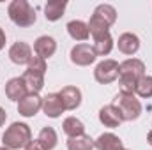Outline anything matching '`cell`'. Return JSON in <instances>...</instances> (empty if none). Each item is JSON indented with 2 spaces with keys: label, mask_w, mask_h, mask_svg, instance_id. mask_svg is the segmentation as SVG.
<instances>
[{
  "label": "cell",
  "mask_w": 152,
  "mask_h": 150,
  "mask_svg": "<svg viewBox=\"0 0 152 150\" xmlns=\"http://www.w3.org/2000/svg\"><path fill=\"white\" fill-rule=\"evenodd\" d=\"M32 140V131L25 122H12L5 133L2 134V147L9 150H20L25 149L28 145V141Z\"/></svg>",
  "instance_id": "obj_1"
},
{
  "label": "cell",
  "mask_w": 152,
  "mask_h": 150,
  "mask_svg": "<svg viewBox=\"0 0 152 150\" xmlns=\"http://www.w3.org/2000/svg\"><path fill=\"white\" fill-rule=\"evenodd\" d=\"M7 14L9 20L20 28H28L37 21V14L34 7L27 0H12L7 7Z\"/></svg>",
  "instance_id": "obj_2"
},
{
  "label": "cell",
  "mask_w": 152,
  "mask_h": 150,
  "mask_svg": "<svg viewBox=\"0 0 152 150\" xmlns=\"http://www.w3.org/2000/svg\"><path fill=\"white\" fill-rule=\"evenodd\" d=\"M113 104L118 108L124 122H133V120L140 118L142 110H143L140 99H136L134 94H117Z\"/></svg>",
  "instance_id": "obj_3"
},
{
  "label": "cell",
  "mask_w": 152,
  "mask_h": 150,
  "mask_svg": "<svg viewBox=\"0 0 152 150\" xmlns=\"http://www.w3.org/2000/svg\"><path fill=\"white\" fill-rule=\"evenodd\" d=\"M120 76V64L113 58H104L94 69V78L101 85H110Z\"/></svg>",
  "instance_id": "obj_4"
},
{
  "label": "cell",
  "mask_w": 152,
  "mask_h": 150,
  "mask_svg": "<svg viewBox=\"0 0 152 150\" xmlns=\"http://www.w3.org/2000/svg\"><path fill=\"white\" fill-rule=\"evenodd\" d=\"M69 57H71V62L78 67H87V66L94 64L96 58H97L94 48L90 44H87V42H80V44L73 46Z\"/></svg>",
  "instance_id": "obj_5"
},
{
  "label": "cell",
  "mask_w": 152,
  "mask_h": 150,
  "mask_svg": "<svg viewBox=\"0 0 152 150\" xmlns=\"http://www.w3.org/2000/svg\"><path fill=\"white\" fill-rule=\"evenodd\" d=\"M34 57L30 44H27L25 41H16L14 44H11L9 48V58L12 64L16 66H28L30 58Z\"/></svg>",
  "instance_id": "obj_6"
},
{
  "label": "cell",
  "mask_w": 152,
  "mask_h": 150,
  "mask_svg": "<svg viewBox=\"0 0 152 150\" xmlns=\"http://www.w3.org/2000/svg\"><path fill=\"white\" fill-rule=\"evenodd\" d=\"M42 110V97L39 94H27L18 103V113L25 118H32Z\"/></svg>",
  "instance_id": "obj_7"
},
{
  "label": "cell",
  "mask_w": 152,
  "mask_h": 150,
  "mask_svg": "<svg viewBox=\"0 0 152 150\" xmlns=\"http://www.w3.org/2000/svg\"><path fill=\"white\" fill-rule=\"evenodd\" d=\"M58 95H60V101H62L64 108L69 110V111L78 110L80 104H81V99H83L81 90H80L78 87H75V85H67V87H64V88L58 92Z\"/></svg>",
  "instance_id": "obj_8"
},
{
  "label": "cell",
  "mask_w": 152,
  "mask_h": 150,
  "mask_svg": "<svg viewBox=\"0 0 152 150\" xmlns=\"http://www.w3.org/2000/svg\"><path fill=\"white\" fill-rule=\"evenodd\" d=\"M42 111H44L46 117H50V118H58V117H62V113L66 111V108H64V104H62V101H60V95L55 94V92L44 95V97H42Z\"/></svg>",
  "instance_id": "obj_9"
},
{
  "label": "cell",
  "mask_w": 152,
  "mask_h": 150,
  "mask_svg": "<svg viewBox=\"0 0 152 150\" xmlns=\"http://www.w3.org/2000/svg\"><path fill=\"white\" fill-rule=\"evenodd\" d=\"M117 46H118V51L127 55V57H133L138 53L140 50V37L133 32H124L118 36V41H117Z\"/></svg>",
  "instance_id": "obj_10"
},
{
  "label": "cell",
  "mask_w": 152,
  "mask_h": 150,
  "mask_svg": "<svg viewBox=\"0 0 152 150\" xmlns=\"http://www.w3.org/2000/svg\"><path fill=\"white\" fill-rule=\"evenodd\" d=\"M99 122L104 127L115 129V127H118L124 122V118H122V115H120L118 108L115 104H106V106H103L99 110Z\"/></svg>",
  "instance_id": "obj_11"
},
{
  "label": "cell",
  "mask_w": 152,
  "mask_h": 150,
  "mask_svg": "<svg viewBox=\"0 0 152 150\" xmlns=\"http://www.w3.org/2000/svg\"><path fill=\"white\" fill-rule=\"evenodd\" d=\"M57 51V41L51 36H41L34 41V55H37L41 58H50L53 57Z\"/></svg>",
  "instance_id": "obj_12"
},
{
  "label": "cell",
  "mask_w": 152,
  "mask_h": 150,
  "mask_svg": "<svg viewBox=\"0 0 152 150\" xmlns=\"http://www.w3.org/2000/svg\"><path fill=\"white\" fill-rule=\"evenodd\" d=\"M27 94H28V90H27V85H25V81H23L21 76L11 78V79L5 83V95H7V99L20 103Z\"/></svg>",
  "instance_id": "obj_13"
},
{
  "label": "cell",
  "mask_w": 152,
  "mask_h": 150,
  "mask_svg": "<svg viewBox=\"0 0 152 150\" xmlns=\"http://www.w3.org/2000/svg\"><path fill=\"white\" fill-rule=\"evenodd\" d=\"M94 147L97 150H124L122 140L113 134V133H103L97 136V140H94Z\"/></svg>",
  "instance_id": "obj_14"
},
{
  "label": "cell",
  "mask_w": 152,
  "mask_h": 150,
  "mask_svg": "<svg viewBox=\"0 0 152 150\" xmlns=\"http://www.w3.org/2000/svg\"><path fill=\"white\" fill-rule=\"evenodd\" d=\"M120 76H131L140 79L142 76H145V64L140 58H127L120 64Z\"/></svg>",
  "instance_id": "obj_15"
},
{
  "label": "cell",
  "mask_w": 152,
  "mask_h": 150,
  "mask_svg": "<svg viewBox=\"0 0 152 150\" xmlns=\"http://www.w3.org/2000/svg\"><path fill=\"white\" fill-rule=\"evenodd\" d=\"M66 7H67L66 0H50L44 5V16H46V20L48 21H58L64 16Z\"/></svg>",
  "instance_id": "obj_16"
},
{
  "label": "cell",
  "mask_w": 152,
  "mask_h": 150,
  "mask_svg": "<svg viewBox=\"0 0 152 150\" xmlns=\"http://www.w3.org/2000/svg\"><path fill=\"white\" fill-rule=\"evenodd\" d=\"M23 81H25V85H27V90H28V94H39L41 90H42V87H44V74H41V73H36V71H25L23 74Z\"/></svg>",
  "instance_id": "obj_17"
},
{
  "label": "cell",
  "mask_w": 152,
  "mask_h": 150,
  "mask_svg": "<svg viewBox=\"0 0 152 150\" xmlns=\"http://www.w3.org/2000/svg\"><path fill=\"white\" fill-rule=\"evenodd\" d=\"M66 28H67V34L71 36V39H75V41L83 42V41H87V39L90 37L88 25H87L85 21H81V20H73V21H69Z\"/></svg>",
  "instance_id": "obj_18"
},
{
  "label": "cell",
  "mask_w": 152,
  "mask_h": 150,
  "mask_svg": "<svg viewBox=\"0 0 152 150\" xmlns=\"http://www.w3.org/2000/svg\"><path fill=\"white\" fill-rule=\"evenodd\" d=\"M62 131L67 138H76V136L85 134V124L76 117H67L62 122Z\"/></svg>",
  "instance_id": "obj_19"
},
{
  "label": "cell",
  "mask_w": 152,
  "mask_h": 150,
  "mask_svg": "<svg viewBox=\"0 0 152 150\" xmlns=\"http://www.w3.org/2000/svg\"><path fill=\"white\" fill-rule=\"evenodd\" d=\"M92 48H94V51H96L97 57H106V55H110L112 50H113V37H112V34L108 32V34H103V36H99V37H94Z\"/></svg>",
  "instance_id": "obj_20"
},
{
  "label": "cell",
  "mask_w": 152,
  "mask_h": 150,
  "mask_svg": "<svg viewBox=\"0 0 152 150\" xmlns=\"http://www.w3.org/2000/svg\"><path fill=\"white\" fill-rule=\"evenodd\" d=\"M92 14L97 16L99 20H103L108 27H112L115 21H117V9H115L112 4H99V5L94 9Z\"/></svg>",
  "instance_id": "obj_21"
},
{
  "label": "cell",
  "mask_w": 152,
  "mask_h": 150,
  "mask_svg": "<svg viewBox=\"0 0 152 150\" xmlns=\"http://www.w3.org/2000/svg\"><path fill=\"white\" fill-rule=\"evenodd\" d=\"M94 140L88 134H81L76 138H67V150H94Z\"/></svg>",
  "instance_id": "obj_22"
},
{
  "label": "cell",
  "mask_w": 152,
  "mask_h": 150,
  "mask_svg": "<svg viewBox=\"0 0 152 150\" xmlns=\"http://www.w3.org/2000/svg\"><path fill=\"white\" fill-rule=\"evenodd\" d=\"M37 140L42 143V147L46 150H53L57 147V143H58V136H57V131L53 127H42Z\"/></svg>",
  "instance_id": "obj_23"
},
{
  "label": "cell",
  "mask_w": 152,
  "mask_h": 150,
  "mask_svg": "<svg viewBox=\"0 0 152 150\" xmlns=\"http://www.w3.org/2000/svg\"><path fill=\"white\" fill-rule=\"evenodd\" d=\"M134 94H136L138 97H142V99H151L152 97V76L145 74L138 79Z\"/></svg>",
  "instance_id": "obj_24"
},
{
  "label": "cell",
  "mask_w": 152,
  "mask_h": 150,
  "mask_svg": "<svg viewBox=\"0 0 152 150\" xmlns=\"http://www.w3.org/2000/svg\"><path fill=\"white\" fill-rule=\"evenodd\" d=\"M88 32H90V36L92 37H99V36H103V34H108L110 32V27L103 21V20H99L97 16H90V20H88Z\"/></svg>",
  "instance_id": "obj_25"
},
{
  "label": "cell",
  "mask_w": 152,
  "mask_h": 150,
  "mask_svg": "<svg viewBox=\"0 0 152 150\" xmlns=\"http://www.w3.org/2000/svg\"><path fill=\"white\" fill-rule=\"evenodd\" d=\"M136 78L131 76H118V87H120V94H134L136 90Z\"/></svg>",
  "instance_id": "obj_26"
},
{
  "label": "cell",
  "mask_w": 152,
  "mask_h": 150,
  "mask_svg": "<svg viewBox=\"0 0 152 150\" xmlns=\"http://www.w3.org/2000/svg\"><path fill=\"white\" fill-rule=\"evenodd\" d=\"M27 69H28V71L41 73V74H46V69H48V66H46V60H44V58H41V57H37V55H34V57L30 58V62H28Z\"/></svg>",
  "instance_id": "obj_27"
},
{
  "label": "cell",
  "mask_w": 152,
  "mask_h": 150,
  "mask_svg": "<svg viewBox=\"0 0 152 150\" xmlns=\"http://www.w3.org/2000/svg\"><path fill=\"white\" fill-rule=\"evenodd\" d=\"M23 150H46V149L42 147V143H41L39 140H30L28 145H27Z\"/></svg>",
  "instance_id": "obj_28"
},
{
  "label": "cell",
  "mask_w": 152,
  "mask_h": 150,
  "mask_svg": "<svg viewBox=\"0 0 152 150\" xmlns=\"http://www.w3.org/2000/svg\"><path fill=\"white\" fill-rule=\"evenodd\" d=\"M5 42H7V37H5V32H4V28L0 27V51L5 48Z\"/></svg>",
  "instance_id": "obj_29"
},
{
  "label": "cell",
  "mask_w": 152,
  "mask_h": 150,
  "mask_svg": "<svg viewBox=\"0 0 152 150\" xmlns=\"http://www.w3.org/2000/svg\"><path fill=\"white\" fill-rule=\"evenodd\" d=\"M5 120H7V113H5V110L0 106V127L5 124Z\"/></svg>",
  "instance_id": "obj_30"
},
{
  "label": "cell",
  "mask_w": 152,
  "mask_h": 150,
  "mask_svg": "<svg viewBox=\"0 0 152 150\" xmlns=\"http://www.w3.org/2000/svg\"><path fill=\"white\" fill-rule=\"evenodd\" d=\"M147 143L152 147V131H149V134H147Z\"/></svg>",
  "instance_id": "obj_31"
},
{
  "label": "cell",
  "mask_w": 152,
  "mask_h": 150,
  "mask_svg": "<svg viewBox=\"0 0 152 150\" xmlns=\"http://www.w3.org/2000/svg\"><path fill=\"white\" fill-rule=\"evenodd\" d=\"M0 150H9V149H5V147H0Z\"/></svg>",
  "instance_id": "obj_32"
},
{
  "label": "cell",
  "mask_w": 152,
  "mask_h": 150,
  "mask_svg": "<svg viewBox=\"0 0 152 150\" xmlns=\"http://www.w3.org/2000/svg\"><path fill=\"white\" fill-rule=\"evenodd\" d=\"M124 150H129V149H124Z\"/></svg>",
  "instance_id": "obj_33"
}]
</instances>
